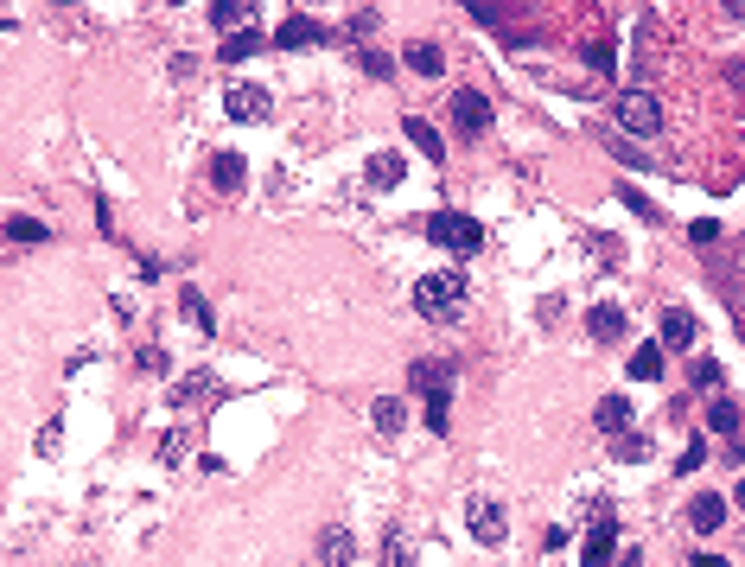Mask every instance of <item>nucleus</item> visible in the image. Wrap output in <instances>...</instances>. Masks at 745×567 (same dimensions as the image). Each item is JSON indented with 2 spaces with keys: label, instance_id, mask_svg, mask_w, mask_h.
Segmentation results:
<instances>
[{
  "label": "nucleus",
  "instance_id": "nucleus-28",
  "mask_svg": "<svg viewBox=\"0 0 745 567\" xmlns=\"http://www.w3.org/2000/svg\"><path fill=\"white\" fill-rule=\"evenodd\" d=\"M211 20H217V26H236V20H249V0H211Z\"/></svg>",
  "mask_w": 745,
  "mask_h": 567
},
{
  "label": "nucleus",
  "instance_id": "nucleus-8",
  "mask_svg": "<svg viewBox=\"0 0 745 567\" xmlns=\"http://www.w3.org/2000/svg\"><path fill=\"white\" fill-rule=\"evenodd\" d=\"M453 122H459V134H484L491 128V102L478 90H453Z\"/></svg>",
  "mask_w": 745,
  "mask_h": 567
},
{
  "label": "nucleus",
  "instance_id": "nucleus-35",
  "mask_svg": "<svg viewBox=\"0 0 745 567\" xmlns=\"http://www.w3.org/2000/svg\"><path fill=\"white\" fill-rule=\"evenodd\" d=\"M141 370L160 376V370H166V351H160V345H147V351H141Z\"/></svg>",
  "mask_w": 745,
  "mask_h": 567
},
{
  "label": "nucleus",
  "instance_id": "nucleus-2",
  "mask_svg": "<svg viewBox=\"0 0 745 567\" xmlns=\"http://www.w3.org/2000/svg\"><path fill=\"white\" fill-rule=\"evenodd\" d=\"M427 243H440L453 255H478L484 249V223L465 217V211H440V217H427Z\"/></svg>",
  "mask_w": 745,
  "mask_h": 567
},
{
  "label": "nucleus",
  "instance_id": "nucleus-29",
  "mask_svg": "<svg viewBox=\"0 0 745 567\" xmlns=\"http://www.w3.org/2000/svg\"><path fill=\"white\" fill-rule=\"evenodd\" d=\"M211 389H217V383H211V376L198 370V376H185V383L172 389V402H192V395H211Z\"/></svg>",
  "mask_w": 745,
  "mask_h": 567
},
{
  "label": "nucleus",
  "instance_id": "nucleus-13",
  "mask_svg": "<svg viewBox=\"0 0 745 567\" xmlns=\"http://www.w3.org/2000/svg\"><path fill=\"white\" fill-rule=\"evenodd\" d=\"M688 523H695L701 536H707V529H720V523H726V497H720V491H701L695 504H688Z\"/></svg>",
  "mask_w": 745,
  "mask_h": 567
},
{
  "label": "nucleus",
  "instance_id": "nucleus-33",
  "mask_svg": "<svg viewBox=\"0 0 745 567\" xmlns=\"http://www.w3.org/2000/svg\"><path fill=\"white\" fill-rule=\"evenodd\" d=\"M701 459H707V446L695 440V446H688V453H682V459H675V472H695V466H701Z\"/></svg>",
  "mask_w": 745,
  "mask_h": 567
},
{
  "label": "nucleus",
  "instance_id": "nucleus-9",
  "mask_svg": "<svg viewBox=\"0 0 745 567\" xmlns=\"http://www.w3.org/2000/svg\"><path fill=\"white\" fill-rule=\"evenodd\" d=\"M402 153H370V160H363V179L376 185V192H395V185H402Z\"/></svg>",
  "mask_w": 745,
  "mask_h": 567
},
{
  "label": "nucleus",
  "instance_id": "nucleus-34",
  "mask_svg": "<svg viewBox=\"0 0 745 567\" xmlns=\"http://www.w3.org/2000/svg\"><path fill=\"white\" fill-rule=\"evenodd\" d=\"M688 236H695V249H707V243H720V223H695Z\"/></svg>",
  "mask_w": 745,
  "mask_h": 567
},
{
  "label": "nucleus",
  "instance_id": "nucleus-30",
  "mask_svg": "<svg viewBox=\"0 0 745 567\" xmlns=\"http://www.w3.org/2000/svg\"><path fill=\"white\" fill-rule=\"evenodd\" d=\"M618 198H625V204H631L637 217H650V223H656V204H650L644 192H637V185H618Z\"/></svg>",
  "mask_w": 745,
  "mask_h": 567
},
{
  "label": "nucleus",
  "instance_id": "nucleus-22",
  "mask_svg": "<svg viewBox=\"0 0 745 567\" xmlns=\"http://www.w3.org/2000/svg\"><path fill=\"white\" fill-rule=\"evenodd\" d=\"M631 376H637V383H656V376H663V351H656V345L631 351Z\"/></svg>",
  "mask_w": 745,
  "mask_h": 567
},
{
  "label": "nucleus",
  "instance_id": "nucleus-37",
  "mask_svg": "<svg viewBox=\"0 0 745 567\" xmlns=\"http://www.w3.org/2000/svg\"><path fill=\"white\" fill-rule=\"evenodd\" d=\"M720 7H726V20H739V13H745V0H720Z\"/></svg>",
  "mask_w": 745,
  "mask_h": 567
},
{
  "label": "nucleus",
  "instance_id": "nucleus-21",
  "mask_svg": "<svg viewBox=\"0 0 745 567\" xmlns=\"http://www.w3.org/2000/svg\"><path fill=\"white\" fill-rule=\"evenodd\" d=\"M179 306H185V319H192L198 332H217V319H211V306H204V294H198V287H185V294H179Z\"/></svg>",
  "mask_w": 745,
  "mask_h": 567
},
{
  "label": "nucleus",
  "instance_id": "nucleus-24",
  "mask_svg": "<svg viewBox=\"0 0 745 567\" xmlns=\"http://www.w3.org/2000/svg\"><path fill=\"white\" fill-rule=\"evenodd\" d=\"M255 51H262L255 32H230V39H223V64H242V58H255Z\"/></svg>",
  "mask_w": 745,
  "mask_h": 567
},
{
  "label": "nucleus",
  "instance_id": "nucleus-15",
  "mask_svg": "<svg viewBox=\"0 0 745 567\" xmlns=\"http://www.w3.org/2000/svg\"><path fill=\"white\" fill-rule=\"evenodd\" d=\"M242 179H249L242 153H217V160H211V185H217V192H242Z\"/></svg>",
  "mask_w": 745,
  "mask_h": 567
},
{
  "label": "nucleus",
  "instance_id": "nucleus-26",
  "mask_svg": "<svg viewBox=\"0 0 745 567\" xmlns=\"http://www.w3.org/2000/svg\"><path fill=\"white\" fill-rule=\"evenodd\" d=\"M357 71L363 77H395V58L389 51H357Z\"/></svg>",
  "mask_w": 745,
  "mask_h": 567
},
{
  "label": "nucleus",
  "instance_id": "nucleus-14",
  "mask_svg": "<svg viewBox=\"0 0 745 567\" xmlns=\"http://www.w3.org/2000/svg\"><path fill=\"white\" fill-rule=\"evenodd\" d=\"M707 434H720V440L739 434V402L733 395H714V402H707Z\"/></svg>",
  "mask_w": 745,
  "mask_h": 567
},
{
  "label": "nucleus",
  "instance_id": "nucleus-25",
  "mask_svg": "<svg viewBox=\"0 0 745 567\" xmlns=\"http://www.w3.org/2000/svg\"><path fill=\"white\" fill-rule=\"evenodd\" d=\"M586 64H593L599 77H612V71H618V45H612V39H593V45H586Z\"/></svg>",
  "mask_w": 745,
  "mask_h": 567
},
{
  "label": "nucleus",
  "instance_id": "nucleus-27",
  "mask_svg": "<svg viewBox=\"0 0 745 567\" xmlns=\"http://www.w3.org/2000/svg\"><path fill=\"white\" fill-rule=\"evenodd\" d=\"M446 421H453V402H446V389H433L427 395V427H433V434H446Z\"/></svg>",
  "mask_w": 745,
  "mask_h": 567
},
{
  "label": "nucleus",
  "instance_id": "nucleus-39",
  "mask_svg": "<svg viewBox=\"0 0 745 567\" xmlns=\"http://www.w3.org/2000/svg\"><path fill=\"white\" fill-rule=\"evenodd\" d=\"M58 7H77V0H58Z\"/></svg>",
  "mask_w": 745,
  "mask_h": 567
},
{
  "label": "nucleus",
  "instance_id": "nucleus-38",
  "mask_svg": "<svg viewBox=\"0 0 745 567\" xmlns=\"http://www.w3.org/2000/svg\"><path fill=\"white\" fill-rule=\"evenodd\" d=\"M695 567H733V561H720V555H695Z\"/></svg>",
  "mask_w": 745,
  "mask_h": 567
},
{
  "label": "nucleus",
  "instance_id": "nucleus-17",
  "mask_svg": "<svg viewBox=\"0 0 745 567\" xmlns=\"http://www.w3.org/2000/svg\"><path fill=\"white\" fill-rule=\"evenodd\" d=\"M351 555H357V536H351V529H325V536H319V561H325V567H344Z\"/></svg>",
  "mask_w": 745,
  "mask_h": 567
},
{
  "label": "nucleus",
  "instance_id": "nucleus-40",
  "mask_svg": "<svg viewBox=\"0 0 745 567\" xmlns=\"http://www.w3.org/2000/svg\"><path fill=\"white\" fill-rule=\"evenodd\" d=\"M172 7H185V0H172Z\"/></svg>",
  "mask_w": 745,
  "mask_h": 567
},
{
  "label": "nucleus",
  "instance_id": "nucleus-18",
  "mask_svg": "<svg viewBox=\"0 0 745 567\" xmlns=\"http://www.w3.org/2000/svg\"><path fill=\"white\" fill-rule=\"evenodd\" d=\"M605 434H625L631 427V395H599V415H593Z\"/></svg>",
  "mask_w": 745,
  "mask_h": 567
},
{
  "label": "nucleus",
  "instance_id": "nucleus-4",
  "mask_svg": "<svg viewBox=\"0 0 745 567\" xmlns=\"http://www.w3.org/2000/svg\"><path fill=\"white\" fill-rule=\"evenodd\" d=\"M618 128L625 134H663V102L650 90H625L618 96Z\"/></svg>",
  "mask_w": 745,
  "mask_h": 567
},
{
  "label": "nucleus",
  "instance_id": "nucleus-11",
  "mask_svg": "<svg viewBox=\"0 0 745 567\" xmlns=\"http://www.w3.org/2000/svg\"><path fill=\"white\" fill-rule=\"evenodd\" d=\"M402 64H408L414 77H440V71H446V51L433 45V39H414V45L402 51Z\"/></svg>",
  "mask_w": 745,
  "mask_h": 567
},
{
  "label": "nucleus",
  "instance_id": "nucleus-3",
  "mask_svg": "<svg viewBox=\"0 0 745 567\" xmlns=\"http://www.w3.org/2000/svg\"><path fill=\"white\" fill-rule=\"evenodd\" d=\"M465 529H472V542H484V548H497L510 536V517H504V504L497 497H465Z\"/></svg>",
  "mask_w": 745,
  "mask_h": 567
},
{
  "label": "nucleus",
  "instance_id": "nucleus-6",
  "mask_svg": "<svg viewBox=\"0 0 745 567\" xmlns=\"http://www.w3.org/2000/svg\"><path fill=\"white\" fill-rule=\"evenodd\" d=\"M612 542H618L612 504H599V510H593V536H586V561H580V567H612Z\"/></svg>",
  "mask_w": 745,
  "mask_h": 567
},
{
  "label": "nucleus",
  "instance_id": "nucleus-32",
  "mask_svg": "<svg viewBox=\"0 0 745 567\" xmlns=\"http://www.w3.org/2000/svg\"><path fill=\"white\" fill-rule=\"evenodd\" d=\"M160 459H166V466H179V459H185V434H166V446H160Z\"/></svg>",
  "mask_w": 745,
  "mask_h": 567
},
{
  "label": "nucleus",
  "instance_id": "nucleus-20",
  "mask_svg": "<svg viewBox=\"0 0 745 567\" xmlns=\"http://www.w3.org/2000/svg\"><path fill=\"white\" fill-rule=\"evenodd\" d=\"M446 376H453V370H446V364H433V357L408 364V383H414V389H427V395H433V389H446Z\"/></svg>",
  "mask_w": 745,
  "mask_h": 567
},
{
  "label": "nucleus",
  "instance_id": "nucleus-19",
  "mask_svg": "<svg viewBox=\"0 0 745 567\" xmlns=\"http://www.w3.org/2000/svg\"><path fill=\"white\" fill-rule=\"evenodd\" d=\"M586 332H593L599 345H612V338H625V313H618V306H593V313H586Z\"/></svg>",
  "mask_w": 745,
  "mask_h": 567
},
{
  "label": "nucleus",
  "instance_id": "nucleus-5",
  "mask_svg": "<svg viewBox=\"0 0 745 567\" xmlns=\"http://www.w3.org/2000/svg\"><path fill=\"white\" fill-rule=\"evenodd\" d=\"M223 109H230L236 122H268V115H274V96L262 90V83H236V90L223 96Z\"/></svg>",
  "mask_w": 745,
  "mask_h": 567
},
{
  "label": "nucleus",
  "instance_id": "nucleus-16",
  "mask_svg": "<svg viewBox=\"0 0 745 567\" xmlns=\"http://www.w3.org/2000/svg\"><path fill=\"white\" fill-rule=\"evenodd\" d=\"M402 134H408V141H414V153H427V160H433V166H440V160H446V141H440V134H433V128L421 122V115H408V122H402Z\"/></svg>",
  "mask_w": 745,
  "mask_h": 567
},
{
  "label": "nucleus",
  "instance_id": "nucleus-10",
  "mask_svg": "<svg viewBox=\"0 0 745 567\" xmlns=\"http://www.w3.org/2000/svg\"><path fill=\"white\" fill-rule=\"evenodd\" d=\"M663 345L669 351H695V313H688V306H669L663 313Z\"/></svg>",
  "mask_w": 745,
  "mask_h": 567
},
{
  "label": "nucleus",
  "instance_id": "nucleus-1",
  "mask_svg": "<svg viewBox=\"0 0 745 567\" xmlns=\"http://www.w3.org/2000/svg\"><path fill=\"white\" fill-rule=\"evenodd\" d=\"M414 306H421V319H459L465 313V274H427V281H414Z\"/></svg>",
  "mask_w": 745,
  "mask_h": 567
},
{
  "label": "nucleus",
  "instance_id": "nucleus-23",
  "mask_svg": "<svg viewBox=\"0 0 745 567\" xmlns=\"http://www.w3.org/2000/svg\"><path fill=\"white\" fill-rule=\"evenodd\" d=\"M45 236L51 230H45L39 217H7V243H45Z\"/></svg>",
  "mask_w": 745,
  "mask_h": 567
},
{
  "label": "nucleus",
  "instance_id": "nucleus-7",
  "mask_svg": "<svg viewBox=\"0 0 745 567\" xmlns=\"http://www.w3.org/2000/svg\"><path fill=\"white\" fill-rule=\"evenodd\" d=\"M274 45H281V51H313V45H325V26L306 20V13H287L281 32H274Z\"/></svg>",
  "mask_w": 745,
  "mask_h": 567
},
{
  "label": "nucleus",
  "instance_id": "nucleus-36",
  "mask_svg": "<svg viewBox=\"0 0 745 567\" xmlns=\"http://www.w3.org/2000/svg\"><path fill=\"white\" fill-rule=\"evenodd\" d=\"M612 567H644V561H637V548H625V555H618Z\"/></svg>",
  "mask_w": 745,
  "mask_h": 567
},
{
  "label": "nucleus",
  "instance_id": "nucleus-12",
  "mask_svg": "<svg viewBox=\"0 0 745 567\" xmlns=\"http://www.w3.org/2000/svg\"><path fill=\"white\" fill-rule=\"evenodd\" d=\"M370 421H376V434H402V427H408V408H402V395H376V402H370Z\"/></svg>",
  "mask_w": 745,
  "mask_h": 567
},
{
  "label": "nucleus",
  "instance_id": "nucleus-31",
  "mask_svg": "<svg viewBox=\"0 0 745 567\" xmlns=\"http://www.w3.org/2000/svg\"><path fill=\"white\" fill-rule=\"evenodd\" d=\"M618 459H625V466H637V459H644V440H637L631 427H625V434H618Z\"/></svg>",
  "mask_w": 745,
  "mask_h": 567
}]
</instances>
